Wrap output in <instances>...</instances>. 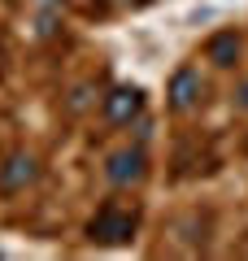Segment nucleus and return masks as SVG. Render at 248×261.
I'll return each mask as SVG.
<instances>
[{
  "instance_id": "nucleus-1",
  "label": "nucleus",
  "mask_w": 248,
  "mask_h": 261,
  "mask_svg": "<svg viewBox=\"0 0 248 261\" xmlns=\"http://www.w3.org/2000/svg\"><path fill=\"white\" fill-rule=\"evenodd\" d=\"M135 231H139V209H127V205H101L96 218L87 222L92 244H131Z\"/></svg>"
},
{
  "instance_id": "nucleus-2",
  "label": "nucleus",
  "mask_w": 248,
  "mask_h": 261,
  "mask_svg": "<svg viewBox=\"0 0 248 261\" xmlns=\"http://www.w3.org/2000/svg\"><path fill=\"white\" fill-rule=\"evenodd\" d=\"M144 174H148L144 148H118L105 161V178H109L113 187H135V183H144Z\"/></svg>"
},
{
  "instance_id": "nucleus-3",
  "label": "nucleus",
  "mask_w": 248,
  "mask_h": 261,
  "mask_svg": "<svg viewBox=\"0 0 248 261\" xmlns=\"http://www.w3.org/2000/svg\"><path fill=\"white\" fill-rule=\"evenodd\" d=\"M35 174H39V166H35L31 152H9V157L0 161V192H5V196L27 192V187L35 183Z\"/></svg>"
},
{
  "instance_id": "nucleus-4",
  "label": "nucleus",
  "mask_w": 248,
  "mask_h": 261,
  "mask_svg": "<svg viewBox=\"0 0 248 261\" xmlns=\"http://www.w3.org/2000/svg\"><path fill=\"white\" fill-rule=\"evenodd\" d=\"M139 113H144V92H139V87H113V92L105 96V118H109L113 126H127Z\"/></svg>"
},
{
  "instance_id": "nucleus-5",
  "label": "nucleus",
  "mask_w": 248,
  "mask_h": 261,
  "mask_svg": "<svg viewBox=\"0 0 248 261\" xmlns=\"http://www.w3.org/2000/svg\"><path fill=\"white\" fill-rule=\"evenodd\" d=\"M201 92H205V83H201V74H196V70H179L175 79H170V109H192L196 100H201Z\"/></svg>"
},
{
  "instance_id": "nucleus-6",
  "label": "nucleus",
  "mask_w": 248,
  "mask_h": 261,
  "mask_svg": "<svg viewBox=\"0 0 248 261\" xmlns=\"http://www.w3.org/2000/svg\"><path fill=\"white\" fill-rule=\"evenodd\" d=\"M205 57H209L213 65H222V70H231V65L239 61V35L235 31H218V35L205 44Z\"/></svg>"
},
{
  "instance_id": "nucleus-7",
  "label": "nucleus",
  "mask_w": 248,
  "mask_h": 261,
  "mask_svg": "<svg viewBox=\"0 0 248 261\" xmlns=\"http://www.w3.org/2000/svg\"><path fill=\"white\" fill-rule=\"evenodd\" d=\"M122 9H144V5H153V0H118Z\"/></svg>"
},
{
  "instance_id": "nucleus-8",
  "label": "nucleus",
  "mask_w": 248,
  "mask_h": 261,
  "mask_svg": "<svg viewBox=\"0 0 248 261\" xmlns=\"http://www.w3.org/2000/svg\"><path fill=\"white\" fill-rule=\"evenodd\" d=\"M239 105H244V109H248V87H244V92H239Z\"/></svg>"
},
{
  "instance_id": "nucleus-9",
  "label": "nucleus",
  "mask_w": 248,
  "mask_h": 261,
  "mask_svg": "<svg viewBox=\"0 0 248 261\" xmlns=\"http://www.w3.org/2000/svg\"><path fill=\"white\" fill-rule=\"evenodd\" d=\"M39 5H61V0H39Z\"/></svg>"
}]
</instances>
